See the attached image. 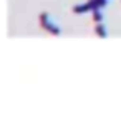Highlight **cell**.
<instances>
[{"mask_svg": "<svg viewBox=\"0 0 121 120\" xmlns=\"http://www.w3.org/2000/svg\"><path fill=\"white\" fill-rule=\"evenodd\" d=\"M40 25H42L47 32H50V34H53V35H61V34H63V30H61V27L58 25V22H56L48 12H42V14H40Z\"/></svg>", "mask_w": 121, "mask_h": 120, "instance_id": "1", "label": "cell"}, {"mask_svg": "<svg viewBox=\"0 0 121 120\" xmlns=\"http://www.w3.org/2000/svg\"><path fill=\"white\" fill-rule=\"evenodd\" d=\"M91 15H93L95 24H99V22L104 20V12H103V9H95V10H91Z\"/></svg>", "mask_w": 121, "mask_h": 120, "instance_id": "4", "label": "cell"}, {"mask_svg": "<svg viewBox=\"0 0 121 120\" xmlns=\"http://www.w3.org/2000/svg\"><path fill=\"white\" fill-rule=\"evenodd\" d=\"M73 12H75V14L91 12V7H90V4H88V2H85V4H78V5H75V7H73Z\"/></svg>", "mask_w": 121, "mask_h": 120, "instance_id": "3", "label": "cell"}, {"mask_svg": "<svg viewBox=\"0 0 121 120\" xmlns=\"http://www.w3.org/2000/svg\"><path fill=\"white\" fill-rule=\"evenodd\" d=\"M95 34H96L98 37H101V38H106V37H108V27H106V24H104V22L96 24V25H95Z\"/></svg>", "mask_w": 121, "mask_h": 120, "instance_id": "2", "label": "cell"}]
</instances>
